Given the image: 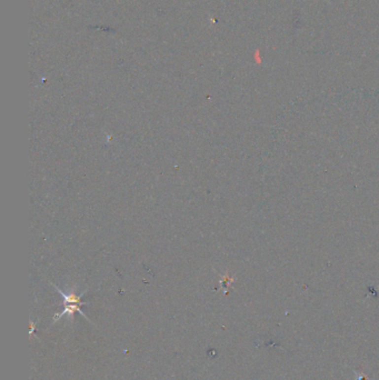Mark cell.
I'll list each match as a JSON object with an SVG mask.
<instances>
[{
  "mask_svg": "<svg viewBox=\"0 0 379 380\" xmlns=\"http://www.w3.org/2000/svg\"><path fill=\"white\" fill-rule=\"evenodd\" d=\"M34 330V322L32 321V322H30V331H29V334H30V335H33Z\"/></svg>",
  "mask_w": 379,
  "mask_h": 380,
  "instance_id": "obj_1",
  "label": "cell"
}]
</instances>
